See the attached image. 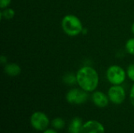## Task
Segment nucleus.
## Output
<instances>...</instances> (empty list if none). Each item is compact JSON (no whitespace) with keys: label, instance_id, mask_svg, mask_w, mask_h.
<instances>
[{"label":"nucleus","instance_id":"nucleus-1","mask_svg":"<svg viewBox=\"0 0 134 133\" xmlns=\"http://www.w3.org/2000/svg\"><path fill=\"white\" fill-rule=\"evenodd\" d=\"M77 84L87 92H93L99 84V75L97 71L90 66L81 67L76 73Z\"/></svg>","mask_w":134,"mask_h":133},{"label":"nucleus","instance_id":"nucleus-2","mask_svg":"<svg viewBox=\"0 0 134 133\" xmlns=\"http://www.w3.org/2000/svg\"><path fill=\"white\" fill-rule=\"evenodd\" d=\"M61 27L64 32L71 37L80 34L84 28L81 20L73 14H68L63 17L61 20Z\"/></svg>","mask_w":134,"mask_h":133},{"label":"nucleus","instance_id":"nucleus-3","mask_svg":"<svg viewBox=\"0 0 134 133\" xmlns=\"http://www.w3.org/2000/svg\"><path fill=\"white\" fill-rule=\"evenodd\" d=\"M106 77L111 85H122L126 80V72L122 67L119 65H112L107 70Z\"/></svg>","mask_w":134,"mask_h":133},{"label":"nucleus","instance_id":"nucleus-4","mask_svg":"<svg viewBox=\"0 0 134 133\" xmlns=\"http://www.w3.org/2000/svg\"><path fill=\"white\" fill-rule=\"evenodd\" d=\"M66 100L71 104L79 105L86 102L88 100V93L82 89H71L66 94Z\"/></svg>","mask_w":134,"mask_h":133},{"label":"nucleus","instance_id":"nucleus-5","mask_svg":"<svg viewBox=\"0 0 134 133\" xmlns=\"http://www.w3.org/2000/svg\"><path fill=\"white\" fill-rule=\"evenodd\" d=\"M31 126L38 131H44L49 125V120L47 115L42 112H35L30 119Z\"/></svg>","mask_w":134,"mask_h":133},{"label":"nucleus","instance_id":"nucleus-6","mask_svg":"<svg viewBox=\"0 0 134 133\" xmlns=\"http://www.w3.org/2000/svg\"><path fill=\"white\" fill-rule=\"evenodd\" d=\"M108 96L111 102L116 105H119L124 102L126 99V91L121 85H113L108 89Z\"/></svg>","mask_w":134,"mask_h":133},{"label":"nucleus","instance_id":"nucleus-7","mask_svg":"<svg viewBox=\"0 0 134 133\" xmlns=\"http://www.w3.org/2000/svg\"><path fill=\"white\" fill-rule=\"evenodd\" d=\"M81 133H105L104 128L97 121L90 120L83 124Z\"/></svg>","mask_w":134,"mask_h":133},{"label":"nucleus","instance_id":"nucleus-8","mask_svg":"<svg viewBox=\"0 0 134 133\" xmlns=\"http://www.w3.org/2000/svg\"><path fill=\"white\" fill-rule=\"evenodd\" d=\"M92 100L94 104L100 108H104L108 105L109 98L105 93L100 91H96L92 95Z\"/></svg>","mask_w":134,"mask_h":133},{"label":"nucleus","instance_id":"nucleus-9","mask_svg":"<svg viewBox=\"0 0 134 133\" xmlns=\"http://www.w3.org/2000/svg\"><path fill=\"white\" fill-rule=\"evenodd\" d=\"M4 72L10 77H16L21 73V68L16 63H9L5 65Z\"/></svg>","mask_w":134,"mask_h":133},{"label":"nucleus","instance_id":"nucleus-10","mask_svg":"<svg viewBox=\"0 0 134 133\" xmlns=\"http://www.w3.org/2000/svg\"><path fill=\"white\" fill-rule=\"evenodd\" d=\"M82 126V120L79 117H75L69 124L68 132L70 133H81Z\"/></svg>","mask_w":134,"mask_h":133},{"label":"nucleus","instance_id":"nucleus-11","mask_svg":"<svg viewBox=\"0 0 134 133\" xmlns=\"http://www.w3.org/2000/svg\"><path fill=\"white\" fill-rule=\"evenodd\" d=\"M63 81L65 84L68 85H73L75 83H77V78H76V74H74L72 73H69L67 74L64 76L63 78Z\"/></svg>","mask_w":134,"mask_h":133},{"label":"nucleus","instance_id":"nucleus-12","mask_svg":"<svg viewBox=\"0 0 134 133\" xmlns=\"http://www.w3.org/2000/svg\"><path fill=\"white\" fill-rule=\"evenodd\" d=\"M15 16V11L11 8H5L2 9L1 12V17L5 20H11Z\"/></svg>","mask_w":134,"mask_h":133},{"label":"nucleus","instance_id":"nucleus-13","mask_svg":"<svg viewBox=\"0 0 134 133\" xmlns=\"http://www.w3.org/2000/svg\"><path fill=\"white\" fill-rule=\"evenodd\" d=\"M52 125L55 129L60 130V129H63L64 127L65 122L60 118H54L52 121Z\"/></svg>","mask_w":134,"mask_h":133},{"label":"nucleus","instance_id":"nucleus-14","mask_svg":"<svg viewBox=\"0 0 134 133\" xmlns=\"http://www.w3.org/2000/svg\"><path fill=\"white\" fill-rule=\"evenodd\" d=\"M126 49L128 53L134 55V38H130L126 43Z\"/></svg>","mask_w":134,"mask_h":133},{"label":"nucleus","instance_id":"nucleus-15","mask_svg":"<svg viewBox=\"0 0 134 133\" xmlns=\"http://www.w3.org/2000/svg\"><path fill=\"white\" fill-rule=\"evenodd\" d=\"M126 75L132 82H134V63H130L126 69Z\"/></svg>","mask_w":134,"mask_h":133},{"label":"nucleus","instance_id":"nucleus-16","mask_svg":"<svg viewBox=\"0 0 134 133\" xmlns=\"http://www.w3.org/2000/svg\"><path fill=\"white\" fill-rule=\"evenodd\" d=\"M12 0H0V8L2 9L8 8L9 5L11 4Z\"/></svg>","mask_w":134,"mask_h":133},{"label":"nucleus","instance_id":"nucleus-17","mask_svg":"<svg viewBox=\"0 0 134 133\" xmlns=\"http://www.w3.org/2000/svg\"><path fill=\"white\" fill-rule=\"evenodd\" d=\"M130 102L132 103V105L134 107V84L133 85L131 89H130Z\"/></svg>","mask_w":134,"mask_h":133},{"label":"nucleus","instance_id":"nucleus-18","mask_svg":"<svg viewBox=\"0 0 134 133\" xmlns=\"http://www.w3.org/2000/svg\"><path fill=\"white\" fill-rule=\"evenodd\" d=\"M0 62H1V63H2V64H5V63H6V62H7V59H6V57L5 56H1V57H0Z\"/></svg>","mask_w":134,"mask_h":133},{"label":"nucleus","instance_id":"nucleus-19","mask_svg":"<svg viewBox=\"0 0 134 133\" xmlns=\"http://www.w3.org/2000/svg\"><path fill=\"white\" fill-rule=\"evenodd\" d=\"M43 133H57V132L54 129H46L43 132Z\"/></svg>","mask_w":134,"mask_h":133},{"label":"nucleus","instance_id":"nucleus-20","mask_svg":"<svg viewBox=\"0 0 134 133\" xmlns=\"http://www.w3.org/2000/svg\"><path fill=\"white\" fill-rule=\"evenodd\" d=\"M131 31H132L133 34H134V23L132 24V26H131Z\"/></svg>","mask_w":134,"mask_h":133}]
</instances>
